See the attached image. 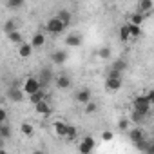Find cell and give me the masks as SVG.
Listing matches in <instances>:
<instances>
[{
    "label": "cell",
    "instance_id": "obj_25",
    "mask_svg": "<svg viewBox=\"0 0 154 154\" xmlns=\"http://www.w3.org/2000/svg\"><path fill=\"white\" fill-rule=\"evenodd\" d=\"M76 134H78V132H76V127L67 123V134H65V138H67V140H74Z\"/></svg>",
    "mask_w": 154,
    "mask_h": 154
},
{
    "label": "cell",
    "instance_id": "obj_10",
    "mask_svg": "<svg viewBox=\"0 0 154 154\" xmlns=\"http://www.w3.org/2000/svg\"><path fill=\"white\" fill-rule=\"evenodd\" d=\"M105 87H107V91H118L122 87V78H109V76H107Z\"/></svg>",
    "mask_w": 154,
    "mask_h": 154
},
{
    "label": "cell",
    "instance_id": "obj_26",
    "mask_svg": "<svg viewBox=\"0 0 154 154\" xmlns=\"http://www.w3.org/2000/svg\"><path fill=\"white\" fill-rule=\"evenodd\" d=\"M143 120H145V114H141V112H138V111H132V122H134L136 125H140Z\"/></svg>",
    "mask_w": 154,
    "mask_h": 154
},
{
    "label": "cell",
    "instance_id": "obj_27",
    "mask_svg": "<svg viewBox=\"0 0 154 154\" xmlns=\"http://www.w3.org/2000/svg\"><path fill=\"white\" fill-rule=\"evenodd\" d=\"M20 131H22V134H26V136H31V134H33V125L26 122V123H22Z\"/></svg>",
    "mask_w": 154,
    "mask_h": 154
},
{
    "label": "cell",
    "instance_id": "obj_21",
    "mask_svg": "<svg viewBox=\"0 0 154 154\" xmlns=\"http://www.w3.org/2000/svg\"><path fill=\"white\" fill-rule=\"evenodd\" d=\"M8 36H9V40L13 42V44H22L24 40H22V35L15 29V31H11V33H8Z\"/></svg>",
    "mask_w": 154,
    "mask_h": 154
},
{
    "label": "cell",
    "instance_id": "obj_8",
    "mask_svg": "<svg viewBox=\"0 0 154 154\" xmlns=\"http://www.w3.org/2000/svg\"><path fill=\"white\" fill-rule=\"evenodd\" d=\"M51 60H53V63L62 65V63H65V60H67V53H65V51H54V53L51 54Z\"/></svg>",
    "mask_w": 154,
    "mask_h": 154
},
{
    "label": "cell",
    "instance_id": "obj_14",
    "mask_svg": "<svg viewBox=\"0 0 154 154\" xmlns=\"http://www.w3.org/2000/svg\"><path fill=\"white\" fill-rule=\"evenodd\" d=\"M31 51H33V45L31 44H20V49H18V54L22 56V58H27V56H31Z\"/></svg>",
    "mask_w": 154,
    "mask_h": 154
},
{
    "label": "cell",
    "instance_id": "obj_12",
    "mask_svg": "<svg viewBox=\"0 0 154 154\" xmlns=\"http://www.w3.org/2000/svg\"><path fill=\"white\" fill-rule=\"evenodd\" d=\"M129 136H131V140H132V141H134V143H136V141H140V140H143V138H145V134H143V131H141V129H140V125H138V127H134V129H132V131H131V132H129Z\"/></svg>",
    "mask_w": 154,
    "mask_h": 154
},
{
    "label": "cell",
    "instance_id": "obj_30",
    "mask_svg": "<svg viewBox=\"0 0 154 154\" xmlns=\"http://www.w3.org/2000/svg\"><path fill=\"white\" fill-rule=\"evenodd\" d=\"M98 56H102V58H109V56H111V49H109V47H102V49L98 51Z\"/></svg>",
    "mask_w": 154,
    "mask_h": 154
},
{
    "label": "cell",
    "instance_id": "obj_5",
    "mask_svg": "<svg viewBox=\"0 0 154 154\" xmlns=\"http://www.w3.org/2000/svg\"><path fill=\"white\" fill-rule=\"evenodd\" d=\"M93 149H94V138L85 136V138L82 140V143H80V152H82V154H89Z\"/></svg>",
    "mask_w": 154,
    "mask_h": 154
},
{
    "label": "cell",
    "instance_id": "obj_3",
    "mask_svg": "<svg viewBox=\"0 0 154 154\" xmlns=\"http://www.w3.org/2000/svg\"><path fill=\"white\" fill-rule=\"evenodd\" d=\"M40 89V84H38V78H35V76H29V78L24 80V85H22V91L26 94H33L35 91Z\"/></svg>",
    "mask_w": 154,
    "mask_h": 154
},
{
    "label": "cell",
    "instance_id": "obj_1",
    "mask_svg": "<svg viewBox=\"0 0 154 154\" xmlns=\"http://www.w3.org/2000/svg\"><path fill=\"white\" fill-rule=\"evenodd\" d=\"M45 27H47V31H49V33H53V35H60V33L65 29L63 22H62L58 17L49 18V20H47V24H45Z\"/></svg>",
    "mask_w": 154,
    "mask_h": 154
},
{
    "label": "cell",
    "instance_id": "obj_22",
    "mask_svg": "<svg viewBox=\"0 0 154 154\" xmlns=\"http://www.w3.org/2000/svg\"><path fill=\"white\" fill-rule=\"evenodd\" d=\"M58 18L63 22V26H69V24H71V13H69V11H65V9L58 13Z\"/></svg>",
    "mask_w": 154,
    "mask_h": 154
},
{
    "label": "cell",
    "instance_id": "obj_2",
    "mask_svg": "<svg viewBox=\"0 0 154 154\" xmlns=\"http://www.w3.org/2000/svg\"><path fill=\"white\" fill-rule=\"evenodd\" d=\"M150 107H152V103L145 98V96H138L136 100H134V111H138V112H141V114H149L150 112Z\"/></svg>",
    "mask_w": 154,
    "mask_h": 154
},
{
    "label": "cell",
    "instance_id": "obj_15",
    "mask_svg": "<svg viewBox=\"0 0 154 154\" xmlns=\"http://www.w3.org/2000/svg\"><path fill=\"white\" fill-rule=\"evenodd\" d=\"M152 9V0H140L138 13H149Z\"/></svg>",
    "mask_w": 154,
    "mask_h": 154
},
{
    "label": "cell",
    "instance_id": "obj_13",
    "mask_svg": "<svg viewBox=\"0 0 154 154\" xmlns=\"http://www.w3.org/2000/svg\"><path fill=\"white\" fill-rule=\"evenodd\" d=\"M44 44H45V36H44L42 33L33 35V38H31V45H33V47H42Z\"/></svg>",
    "mask_w": 154,
    "mask_h": 154
},
{
    "label": "cell",
    "instance_id": "obj_11",
    "mask_svg": "<svg viewBox=\"0 0 154 154\" xmlns=\"http://www.w3.org/2000/svg\"><path fill=\"white\" fill-rule=\"evenodd\" d=\"M65 44L69 47H78V45H82V36H78V35H69L65 38Z\"/></svg>",
    "mask_w": 154,
    "mask_h": 154
},
{
    "label": "cell",
    "instance_id": "obj_20",
    "mask_svg": "<svg viewBox=\"0 0 154 154\" xmlns=\"http://www.w3.org/2000/svg\"><path fill=\"white\" fill-rule=\"evenodd\" d=\"M131 38V33H129V24H125V26H122L120 27V40L122 42H127Z\"/></svg>",
    "mask_w": 154,
    "mask_h": 154
},
{
    "label": "cell",
    "instance_id": "obj_23",
    "mask_svg": "<svg viewBox=\"0 0 154 154\" xmlns=\"http://www.w3.org/2000/svg\"><path fill=\"white\" fill-rule=\"evenodd\" d=\"M129 33H131V38H138L141 35V29L136 24H129Z\"/></svg>",
    "mask_w": 154,
    "mask_h": 154
},
{
    "label": "cell",
    "instance_id": "obj_33",
    "mask_svg": "<svg viewBox=\"0 0 154 154\" xmlns=\"http://www.w3.org/2000/svg\"><path fill=\"white\" fill-rule=\"evenodd\" d=\"M107 76H109V78H122V72H120V71H116V69H111Z\"/></svg>",
    "mask_w": 154,
    "mask_h": 154
},
{
    "label": "cell",
    "instance_id": "obj_6",
    "mask_svg": "<svg viewBox=\"0 0 154 154\" xmlns=\"http://www.w3.org/2000/svg\"><path fill=\"white\" fill-rule=\"evenodd\" d=\"M53 129H54L56 136H60V138H65V134H67V123H65V122H62V120H56V122L53 123Z\"/></svg>",
    "mask_w": 154,
    "mask_h": 154
},
{
    "label": "cell",
    "instance_id": "obj_32",
    "mask_svg": "<svg viewBox=\"0 0 154 154\" xmlns=\"http://www.w3.org/2000/svg\"><path fill=\"white\" fill-rule=\"evenodd\" d=\"M24 4V0H8V6L9 8H20Z\"/></svg>",
    "mask_w": 154,
    "mask_h": 154
},
{
    "label": "cell",
    "instance_id": "obj_16",
    "mask_svg": "<svg viewBox=\"0 0 154 154\" xmlns=\"http://www.w3.org/2000/svg\"><path fill=\"white\" fill-rule=\"evenodd\" d=\"M56 85L60 89H67L71 85V78H69V76H65V74H62V76H58V78H56Z\"/></svg>",
    "mask_w": 154,
    "mask_h": 154
},
{
    "label": "cell",
    "instance_id": "obj_37",
    "mask_svg": "<svg viewBox=\"0 0 154 154\" xmlns=\"http://www.w3.org/2000/svg\"><path fill=\"white\" fill-rule=\"evenodd\" d=\"M145 98H147V100H149V102L152 103V102H154V91H149V93L145 94Z\"/></svg>",
    "mask_w": 154,
    "mask_h": 154
},
{
    "label": "cell",
    "instance_id": "obj_29",
    "mask_svg": "<svg viewBox=\"0 0 154 154\" xmlns=\"http://www.w3.org/2000/svg\"><path fill=\"white\" fill-rule=\"evenodd\" d=\"M96 109H98V105L89 100V102H87V107H85V112H87V114H93V112H96Z\"/></svg>",
    "mask_w": 154,
    "mask_h": 154
},
{
    "label": "cell",
    "instance_id": "obj_36",
    "mask_svg": "<svg viewBox=\"0 0 154 154\" xmlns=\"http://www.w3.org/2000/svg\"><path fill=\"white\" fill-rule=\"evenodd\" d=\"M127 125H129V122H127V120H120V123H118V127H120L122 131H125V129H127Z\"/></svg>",
    "mask_w": 154,
    "mask_h": 154
},
{
    "label": "cell",
    "instance_id": "obj_34",
    "mask_svg": "<svg viewBox=\"0 0 154 154\" xmlns=\"http://www.w3.org/2000/svg\"><path fill=\"white\" fill-rule=\"evenodd\" d=\"M112 136H114V134H112L111 131H105V132L102 134V140H105V141H111V140H112Z\"/></svg>",
    "mask_w": 154,
    "mask_h": 154
},
{
    "label": "cell",
    "instance_id": "obj_9",
    "mask_svg": "<svg viewBox=\"0 0 154 154\" xmlns=\"http://www.w3.org/2000/svg\"><path fill=\"white\" fill-rule=\"evenodd\" d=\"M35 109H36V112H38V114H44V116H47V114L51 112V107H49V103H47L45 100L36 102V103H35Z\"/></svg>",
    "mask_w": 154,
    "mask_h": 154
},
{
    "label": "cell",
    "instance_id": "obj_31",
    "mask_svg": "<svg viewBox=\"0 0 154 154\" xmlns=\"http://www.w3.org/2000/svg\"><path fill=\"white\" fill-rule=\"evenodd\" d=\"M4 31H6V33L15 31V22H13V20H8V22H6V26H4Z\"/></svg>",
    "mask_w": 154,
    "mask_h": 154
},
{
    "label": "cell",
    "instance_id": "obj_7",
    "mask_svg": "<svg viewBox=\"0 0 154 154\" xmlns=\"http://www.w3.org/2000/svg\"><path fill=\"white\" fill-rule=\"evenodd\" d=\"M8 96H9V100H13V102H20V100L24 98V91H22L20 87L13 85V87L8 91Z\"/></svg>",
    "mask_w": 154,
    "mask_h": 154
},
{
    "label": "cell",
    "instance_id": "obj_17",
    "mask_svg": "<svg viewBox=\"0 0 154 154\" xmlns=\"http://www.w3.org/2000/svg\"><path fill=\"white\" fill-rule=\"evenodd\" d=\"M44 98H45V93H44V89H42V87H40L38 91H35L33 94H29V100H31V103H33V105H35L36 102L44 100Z\"/></svg>",
    "mask_w": 154,
    "mask_h": 154
},
{
    "label": "cell",
    "instance_id": "obj_24",
    "mask_svg": "<svg viewBox=\"0 0 154 154\" xmlns=\"http://www.w3.org/2000/svg\"><path fill=\"white\" fill-rule=\"evenodd\" d=\"M11 136V127L9 125H4V123H0V138H9Z\"/></svg>",
    "mask_w": 154,
    "mask_h": 154
},
{
    "label": "cell",
    "instance_id": "obj_18",
    "mask_svg": "<svg viewBox=\"0 0 154 154\" xmlns=\"http://www.w3.org/2000/svg\"><path fill=\"white\" fill-rule=\"evenodd\" d=\"M111 69H116V71H120V72H123L125 69H127V62L125 60H114L112 63H111Z\"/></svg>",
    "mask_w": 154,
    "mask_h": 154
},
{
    "label": "cell",
    "instance_id": "obj_35",
    "mask_svg": "<svg viewBox=\"0 0 154 154\" xmlns=\"http://www.w3.org/2000/svg\"><path fill=\"white\" fill-rule=\"evenodd\" d=\"M6 118H8V112H6V109H2V107H0V123H4V122H6Z\"/></svg>",
    "mask_w": 154,
    "mask_h": 154
},
{
    "label": "cell",
    "instance_id": "obj_19",
    "mask_svg": "<svg viewBox=\"0 0 154 154\" xmlns=\"http://www.w3.org/2000/svg\"><path fill=\"white\" fill-rule=\"evenodd\" d=\"M76 100H78L80 103H87V102L91 100V93H89L87 89H84V91H80L78 94H76Z\"/></svg>",
    "mask_w": 154,
    "mask_h": 154
},
{
    "label": "cell",
    "instance_id": "obj_28",
    "mask_svg": "<svg viewBox=\"0 0 154 154\" xmlns=\"http://www.w3.org/2000/svg\"><path fill=\"white\" fill-rule=\"evenodd\" d=\"M143 13H136V15H132V18H131V24H136V26H140V24H143Z\"/></svg>",
    "mask_w": 154,
    "mask_h": 154
},
{
    "label": "cell",
    "instance_id": "obj_4",
    "mask_svg": "<svg viewBox=\"0 0 154 154\" xmlns=\"http://www.w3.org/2000/svg\"><path fill=\"white\" fill-rule=\"evenodd\" d=\"M49 82H53V71L47 69V67H44L38 72V84H40V87H45Z\"/></svg>",
    "mask_w": 154,
    "mask_h": 154
}]
</instances>
